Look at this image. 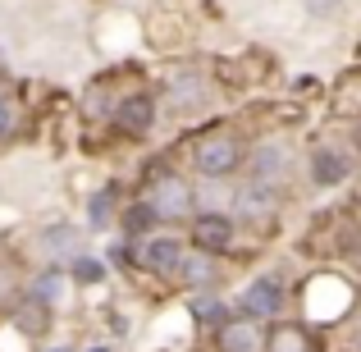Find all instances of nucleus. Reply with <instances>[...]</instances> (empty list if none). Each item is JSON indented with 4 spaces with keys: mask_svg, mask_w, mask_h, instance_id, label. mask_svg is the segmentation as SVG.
<instances>
[{
    "mask_svg": "<svg viewBox=\"0 0 361 352\" xmlns=\"http://www.w3.org/2000/svg\"><path fill=\"white\" fill-rule=\"evenodd\" d=\"M283 302H288V293H283L279 274H256V279L238 293V311L252 316V320H274L283 311Z\"/></svg>",
    "mask_w": 361,
    "mask_h": 352,
    "instance_id": "nucleus-3",
    "label": "nucleus"
},
{
    "mask_svg": "<svg viewBox=\"0 0 361 352\" xmlns=\"http://www.w3.org/2000/svg\"><path fill=\"white\" fill-rule=\"evenodd\" d=\"M73 243H78L73 224H51V229H46V252H55V256H69V252H73Z\"/></svg>",
    "mask_w": 361,
    "mask_h": 352,
    "instance_id": "nucleus-20",
    "label": "nucleus"
},
{
    "mask_svg": "<svg viewBox=\"0 0 361 352\" xmlns=\"http://www.w3.org/2000/svg\"><path fill=\"white\" fill-rule=\"evenodd\" d=\"M183 238H169V233H147V238H137V256L133 261L137 265H147L151 274H174L178 270V261H183Z\"/></svg>",
    "mask_w": 361,
    "mask_h": 352,
    "instance_id": "nucleus-6",
    "label": "nucleus"
},
{
    "mask_svg": "<svg viewBox=\"0 0 361 352\" xmlns=\"http://www.w3.org/2000/svg\"><path fill=\"white\" fill-rule=\"evenodd\" d=\"M302 5H307L311 18H329V14H338V9H343V0H302Z\"/></svg>",
    "mask_w": 361,
    "mask_h": 352,
    "instance_id": "nucleus-22",
    "label": "nucleus"
},
{
    "mask_svg": "<svg viewBox=\"0 0 361 352\" xmlns=\"http://www.w3.org/2000/svg\"><path fill=\"white\" fill-rule=\"evenodd\" d=\"M192 311H197V320H202L206 329H220L224 320H229V307H224L220 298H197V302H192Z\"/></svg>",
    "mask_w": 361,
    "mask_h": 352,
    "instance_id": "nucleus-19",
    "label": "nucleus"
},
{
    "mask_svg": "<svg viewBox=\"0 0 361 352\" xmlns=\"http://www.w3.org/2000/svg\"><path fill=\"white\" fill-rule=\"evenodd\" d=\"M174 274L188 284V289H211L215 284V256L211 252H183V261H178Z\"/></svg>",
    "mask_w": 361,
    "mask_h": 352,
    "instance_id": "nucleus-12",
    "label": "nucleus"
},
{
    "mask_svg": "<svg viewBox=\"0 0 361 352\" xmlns=\"http://www.w3.org/2000/svg\"><path fill=\"white\" fill-rule=\"evenodd\" d=\"M357 352H361V339H357Z\"/></svg>",
    "mask_w": 361,
    "mask_h": 352,
    "instance_id": "nucleus-25",
    "label": "nucleus"
},
{
    "mask_svg": "<svg viewBox=\"0 0 361 352\" xmlns=\"http://www.w3.org/2000/svg\"><path fill=\"white\" fill-rule=\"evenodd\" d=\"M192 169L211 183H224L243 169V142L233 133H202L192 142Z\"/></svg>",
    "mask_w": 361,
    "mask_h": 352,
    "instance_id": "nucleus-1",
    "label": "nucleus"
},
{
    "mask_svg": "<svg viewBox=\"0 0 361 352\" xmlns=\"http://www.w3.org/2000/svg\"><path fill=\"white\" fill-rule=\"evenodd\" d=\"M233 215L229 211H202V215H192V243H197V252H211V256H220V252H229L233 247Z\"/></svg>",
    "mask_w": 361,
    "mask_h": 352,
    "instance_id": "nucleus-7",
    "label": "nucleus"
},
{
    "mask_svg": "<svg viewBox=\"0 0 361 352\" xmlns=\"http://www.w3.org/2000/svg\"><path fill=\"white\" fill-rule=\"evenodd\" d=\"M64 274H73L78 284H101L106 279V261H97V256H73Z\"/></svg>",
    "mask_w": 361,
    "mask_h": 352,
    "instance_id": "nucleus-18",
    "label": "nucleus"
},
{
    "mask_svg": "<svg viewBox=\"0 0 361 352\" xmlns=\"http://www.w3.org/2000/svg\"><path fill=\"white\" fill-rule=\"evenodd\" d=\"M14 325L23 329V334L42 339V334H46V325H51V307H46V302H37V298L18 302V311H14Z\"/></svg>",
    "mask_w": 361,
    "mask_h": 352,
    "instance_id": "nucleus-13",
    "label": "nucleus"
},
{
    "mask_svg": "<svg viewBox=\"0 0 361 352\" xmlns=\"http://www.w3.org/2000/svg\"><path fill=\"white\" fill-rule=\"evenodd\" d=\"M82 352H110V348H82Z\"/></svg>",
    "mask_w": 361,
    "mask_h": 352,
    "instance_id": "nucleus-23",
    "label": "nucleus"
},
{
    "mask_svg": "<svg viewBox=\"0 0 361 352\" xmlns=\"http://www.w3.org/2000/svg\"><path fill=\"white\" fill-rule=\"evenodd\" d=\"M115 188H106V193H97L92 197V206H87V220H92V229H106L110 220H115Z\"/></svg>",
    "mask_w": 361,
    "mask_h": 352,
    "instance_id": "nucleus-17",
    "label": "nucleus"
},
{
    "mask_svg": "<svg viewBox=\"0 0 361 352\" xmlns=\"http://www.w3.org/2000/svg\"><path fill=\"white\" fill-rule=\"evenodd\" d=\"M64 279H69V274H64L60 265H51V270H42V274H37V279H32V298H37V302H46V307H51V302L60 298Z\"/></svg>",
    "mask_w": 361,
    "mask_h": 352,
    "instance_id": "nucleus-15",
    "label": "nucleus"
},
{
    "mask_svg": "<svg viewBox=\"0 0 361 352\" xmlns=\"http://www.w3.org/2000/svg\"><path fill=\"white\" fill-rule=\"evenodd\" d=\"M279 202H283V188L279 183H252V178H247V188L238 193V206H243V215L247 220H261V215H274L279 211Z\"/></svg>",
    "mask_w": 361,
    "mask_h": 352,
    "instance_id": "nucleus-11",
    "label": "nucleus"
},
{
    "mask_svg": "<svg viewBox=\"0 0 361 352\" xmlns=\"http://www.w3.org/2000/svg\"><path fill=\"white\" fill-rule=\"evenodd\" d=\"M357 147H361V128H357Z\"/></svg>",
    "mask_w": 361,
    "mask_h": 352,
    "instance_id": "nucleus-24",
    "label": "nucleus"
},
{
    "mask_svg": "<svg viewBox=\"0 0 361 352\" xmlns=\"http://www.w3.org/2000/svg\"><path fill=\"white\" fill-rule=\"evenodd\" d=\"M60 352H69V348H60Z\"/></svg>",
    "mask_w": 361,
    "mask_h": 352,
    "instance_id": "nucleus-26",
    "label": "nucleus"
},
{
    "mask_svg": "<svg viewBox=\"0 0 361 352\" xmlns=\"http://www.w3.org/2000/svg\"><path fill=\"white\" fill-rule=\"evenodd\" d=\"M243 169L252 183H279L288 174V147L283 142H256L252 151H243Z\"/></svg>",
    "mask_w": 361,
    "mask_h": 352,
    "instance_id": "nucleus-5",
    "label": "nucleus"
},
{
    "mask_svg": "<svg viewBox=\"0 0 361 352\" xmlns=\"http://www.w3.org/2000/svg\"><path fill=\"white\" fill-rule=\"evenodd\" d=\"M348 174H353V156L348 151H338V147L311 151V178H316V188H338Z\"/></svg>",
    "mask_w": 361,
    "mask_h": 352,
    "instance_id": "nucleus-10",
    "label": "nucleus"
},
{
    "mask_svg": "<svg viewBox=\"0 0 361 352\" xmlns=\"http://www.w3.org/2000/svg\"><path fill=\"white\" fill-rule=\"evenodd\" d=\"M14 128H18V110L9 101V92H0V138H9Z\"/></svg>",
    "mask_w": 361,
    "mask_h": 352,
    "instance_id": "nucleus-21",
    "label": "nucleus"
},
{
    "mask_svg": "<svg viewBox=\"0 0 361 352\" xmlns=\"http://www.w3.org/2000/svg\"><path fill=\"white\" fill-rule=\"evenodd\" d=\"M215 352H265V329L252 316H229L215 329Z\"/></svg>",
    "mask_w": 361,
    "mask_h": 352,
    "instance_id": "nucleus-9",
    "label": "nucleus"
},
{
    "mask_svg": "<svg viewBox=\"0 0 361 352\" xmlns=\"http://www.w3.org/2000/svg\"><path fill=\"white\" fill-rule=\"evenodd\" d=\"M265 352H311V334L302 325H279L265 334Z\"/></svg>",
    "mask_w": 361,
    "mask_h": 352,
    "instance_id": "nucleus-14",
    "label": "nucleus"
},
{
    "mask_svg": "<svg viewBox=\"0 0 361 352\" xmlns=\"http://www.w3.org/2000/svg\"><path fill=\"white\" fill-rule=\"evenodd\" d=\"M142 202L156 211L160 224H174V220H188V215L197 211L192 202V188H188V178H178L174 169H165V174H156L147 183V193H142Z\"/></svg>",
    "mask_w": 361,
    "mask_h": 352,
    "instance_id": "nucleus-2",
    "label": "nucleus"
},
{
    "mask_svg": "<svg viewBox=\"0 0 361 352\" xmlns=\"http://www.w3.org/2000/svg\"><path fill=\"white\" fill-rule=\"evenodd\" d=\"M156 123V92H128L115 106V128L123 138H147Z\"/></svg>",
    "mask_w": 361,
    "mask_h": 352,
    "instance_id": "nucleus-8",
    "label": "nucleus"
},
{
    "mask_svg": "<svg viewBox=\"0 0 361 352\" xmlns=\"http://www.w3.org/2000/svg\"><path fill=\"white\" fill-rule=\"evenodd\" d=\"M165 101L174 115H197L211 101V83H206L202 69H174L165 83Z\"/></svg>",
    "mask_w": 361,
    "mask_h": 352,
    "instance_id": "nucleus-4",
    "label": "nucleus"
},
{
    "mask_svg": "<svg viewBox=\"0 0 361 352\" xmlns=\"http://www.w3.org/2000/svg\"><path fill=\"white\" fill-rule=\"evenodd\" d=\"M156 224L160 220H156V211H151L147 202H133L128 211H123V233H128V238H137V233L147 238V229H156Z\"/></svg>",
    "mask_w": 361,
    "mask_h": 352,
    "instance_id": "nucleus-16",
    "label": "nucleus"
}]
</instances>
